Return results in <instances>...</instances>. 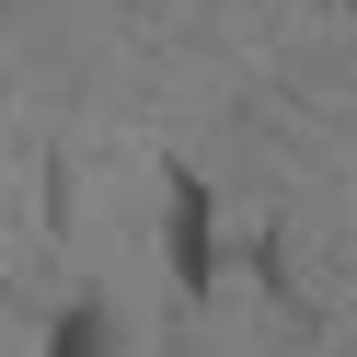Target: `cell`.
Here are the masks:
<instances>
[{
	"label": "cell",
	"mask_w": 357,
	"mask_h": 357,
	"mask_svg": "<svg viewBox=\"0 0 357 357\" xmlns=\"http://www.w3.org/2000/svg\"><path fill=\"white\" fill-rule=\"evenodd\" d=\"M47 357H116V323H104V300H70V311H58Z\"/></svg>",
	"instance_id": "7a4b0ae2"
},
{
	"label": "cell",
	"mask_w": 357,
	"mask_h": 357,
	"mask_svg": "<svg viewBox=\"0 0 357 357\" xmlns=\"http://www.w3.org/2000/svg\"><path fill=\"white\" fill-rule=\"evenodd\" d=\"M162 231H173V288L208 300V288H219V208H208V173H196V162L162 173Z\"/></svg>",
	"instance_id": "6da1fadb"
}]
</instances>
